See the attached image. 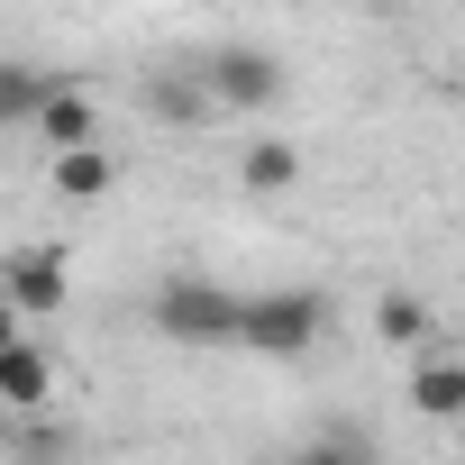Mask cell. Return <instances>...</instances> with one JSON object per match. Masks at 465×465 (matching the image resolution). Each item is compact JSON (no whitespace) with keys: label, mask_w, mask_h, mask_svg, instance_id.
<instances>
[{"label":"cell","mask_w":465,"mask_h":465,"mask_svg":"<svg viewBox=\"0 0 465 465\" xmlns=\"http://www.w3.org/2000/svg\"><path fill=\"white\" fill-rule=\"evenodd\" d=\"M146 320H155L164 347H238V292H228L219 274H192V265H173L155 283Z\"/></svg>","instance_id":"6da1fadb"},{"label":"cell","mask_w":465,"mask_h":465,"mask_svg":"<svg viewBox=\"0 0 465 465\" xmlns=\"http://www.w3.org/2000/svg\"><path fill=\"white\" fill-rule=\"evenodd\" d=\"M329 329V302L283 283V292H238V347L247 356H311Z\"/></svg>","instance_id":"7a4b0ae2"},{"label":"cell","mask_w":465,"mask_h":465,"mask_svg":"<svg viewBox=\"0 0 465 465\" xmlns=\"http://www.w3.org/2000/svg\"><path fill=\"white\" fill-rule=\"evenodd\" d=\"M201 83H210V101H219V110H274V101L292 92L283 55H274V46H247V37L210 46V55H201Z\"/></svg>","instance_id":"3957f363"},{"label":"cell","mask_w":465,"mask_h":465,"mask_svg":"<svg viewBox=\"0 0 465 465\" xmlns=\"http://www.w3.org/2000/svg\"><path fill=\"white\" fill-rule=\"evenodd\" d=\"M0 292L19 302V320H55V311L74 302V256L46 247V238H28V247L0 256Z\"/></svg>","instance_id":"277c9868"},{"label":"cell","mask_w":465,"mask_h":465,"mask_svg":"<svg viewBox=\"0 0 465 465\" xmlns=\"http://www.w3.org/2000/svg\"><path fill=\"white\" fill-rule=\"evenodd\" d=\"M46 401H55V347L10 338V347H0V420H28Z\"/></svg>","instance_id":"5b68a950"},{"label":"cell","mask_w":465,"mask_h":465,"mask_svg":"<svg viewBox=\"0 0 465 465\" xmlns=\"http://www.w3.org/2000/svg\"><path fill=\"white\" fill-rule=\"evenodd\" d=\"M146 110L164 119V128H201L219 101H210V83H201V55H164L155 74H146Z\"/></svg>","instance_id":"8992f818"},{"label":"cell","mask_w":465,"mask_h":465,"mask_svg":"<svg viewBox=\"0 0 465 465\" xmlns=\"http://www.w3.org/2000/svg\"><path fill=\"white\" fill-rule=\"evenodd\" d=\"M28 128L46 137V155H64V146H101V101H92L83 83H46V101H37Z\"/></svg>","instance_id":"52a82bcc"},{"label":"cell","mask_w":465,"mask_h":465,"mask_svg":"<svg viewBox=\"0 0 465 465\" xmlns=\"http://www.w3.org/2000/svg\"><path fill=\"white\" fill-rule=\"evenodd\" d=\"M411 411H420V420H465V356L420 347V356H411Z\"/></svg>","instance_id":"ba28073f"},{"label":"cell","mask_w":465,"mask_h":465,"mask_svg":"<svg viewBox=\"0 0 465 465\" xmlns=\"http://www.w3.org/2000/svg\"><path fill=\"white\" fill-rule=\"evenodd\" d=\"M238 183H247L256 201H283V192L302 183V155H292V137H247V146H238Z\"/></svg>","instance_id":"9c48e42d"},{"label":"cell","mask_w":465,"mask_h":465,"mask_svg":"<svg viewBox=\"0 0 465 465\" xmlns=\"http://www.w3.org/2000/svg\"><path fill=\"white\" fill-rule=\"evenodd\" d=\"M46 173H55V201H101L119 183V155L110 146H64V155H46Z\"/></svg>","instance_id":"30bf717a"},{"label":"cell","mask_w":465,"mask_h":465,"mask_svg":"<svg viewBox=\"0 0 465 465\" xmlns=\"http://www.w3.org/2000/svg\"><path fill=\"white\" fill-rule=\"evenodd\" d=\"M292 465H383V447H374V429L329 420V429H311V438H302V456H292Z\"/></svg>","instance_id":"8fae6325"},{"label":"cell","mask_w":465,"mask_h":465,"mask_svg":"<svg viewBox=\"0 0 465 465\" xmlns=\"http://www.w3.org/2000/svg\"><path fill=\"white\" fill-rule=\"evenodd\" d=\"M429 329H438V320H429L420 292H383V302H374V338H383V347H411V356H420Z\"/></svg>","instance_id":"7c38bea8"},{"label":"cell","mask_w":465,"mask_h":465,"mask_svg":"<svg viewBox=\"0 0 465 465\" xmlns=\"http://www.w3.org/2000/svg\"><path fill=\"white\" fill-rule=\"evenodd\" d=\"M10 429H19V447H10L19 465H74V429L55 420V401H46V411H28V420H10Z\"/></svg>","instance_id":"4fadbf2b"},{"label":"cell","mask_w":465,"mask_h":465,"mask_svg":"<svg viewBox=\"0 0 465 465\" xmlns=\"http://www.w3.org/2000/svg\"><path fill=\"white\" fill-rule=\"evenodd\" d=\"M46 101V74L37 64H0V128H28Z\"/></svg>","instance_id":"5bb4252c"},{"label":"cell","mask_w":465,"mask_h":465,"mask_svg":"<svg viewBox=\"0 0 465 465\" xmlns=\"http://www.w3.org/2000/svg\"><path fill=\"white\" fill-rule=\"evenodd\" d=\"M10 338H28V329H19V302L0 292V347H10Z\"/></svg>","instance_id":"9a60e30c"},{"label":"cell","mask_w":465,"mask_h":465,"mask_svg":"<svg viewBox=\"0 0 465 465\" xmlns=\"http://www.w3.org/2000/svg\"><path fill=\"white\" fill-rule=\"evenodd\" d=\"M374 10H401V0H374Z\"/></svg>","instance_id":"2e32d148"}]
</instances>
